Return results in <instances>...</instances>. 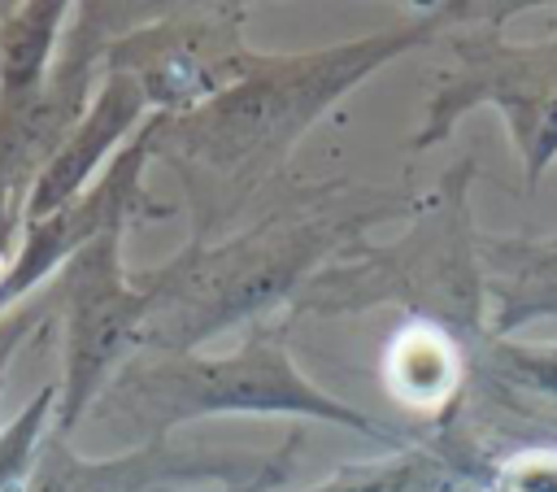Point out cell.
I'll use <instances>...</instances> for the list:
<instances>
[{
    "mask_svg": "<svg viewBox=\"0 0 557 492\" xmlns=\"http://www.w3.org/2000/svg\"><path fill=\"white\" fill-rule=\"evenodd\" d=\"M387 379L392 388L413 405H435L457 383V348L448 335L435 331V322H409L400 340L387 353Z\"/></svg>",
    "mask_w": 557,
    "mask_h": 492,
    "instance_id": "3957f363",
    "label": "cell"
},
{
    "mask_svg": "<svg viewBox=\"0 0 557 492\" xmlns=\"http://www.w3.org/2000/svg\"><path fill=\"white\" fill-rule=\"evenodd\" d=\"M522 257L527 261H518V279L500 292L496 331H513L518 322L557 313V248H548V253L527 248Z\"/></svg>",
    "mask_w": 557,
    "mask_h": 492,
    "instance_id": "277c9868",
    "label": "cell"
},
{
    "mask_svg": "<svg viewBox=\"0 0 557 492\" xmlns=\"http://www.w3.org/2000/svg\"><path fill=\"white\" fill-rule=\"evenodd\" d=\"M500 366L527 383V388H544V392H557V353H535V348H505L500 353Z\"/></svg>",
    "mask_w": 557,
    "mask_h": 492,
    "instance_id": "5b68a950",
    "label": "cell"
},
{
    "mask_svg": "<svg viewBox=\"0 0 557 492\" xmlns=\"http://www.w3.org/2000/svg\"><path fill=\"white\" fill-rule=\"evenodd\" d=\"M157 401L174 418H191V414H305V418L357 427L370 440H392L366 414H357L352 405H339L335 396H326L309 379H300L283 340H274L270 331L252 335L235 357L187 361L174 374H157Z\"/></svg>",
    "mask_w": 557,
    "mask_h": 492,
    "instance_id": "7a4b0ae2",
    "label": "cell"
},
{
    "mask_svg": "<svg viewBox=\"0 0 557 492\" xmlns=\"http://www.w3.org/2000/svg\"><path fill=\"white\" fill-rule=\"evenodd\" d=\"M405 44H413V30L344 44L318 57L274 61V74L239 83L209 122V135L218 144V165H261V174L283 161V148L309 126L313 113H322L344 87H352L361 74H370L379 61L396 57Z\"/></svg>",
    "mask_w": 557,
    "mask_h": 492,
    "instance_id": "6da1fadb",
    "label": "cell"
}]
</instances>
